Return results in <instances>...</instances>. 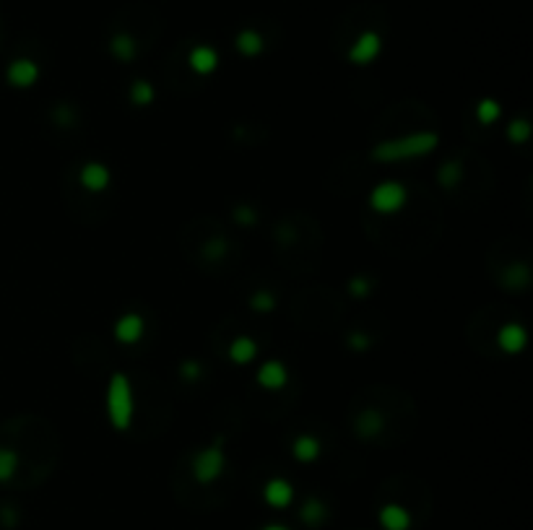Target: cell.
<instances>
[{
  "mask_svg": "<svg viewBox=\"0 0 533 530\" xmlns=\"http://www.w3.org/2000/svg\"><path fill=\"white\" fill-rule=\"evenodd\" d=\"M380 522H383V528L385 530H409V525H411V515L406 512L404 507L387 505V507H383V512H380Z\"/></svg>",
  "mask_w": 533,
  "mask_h": 530,
  "instance_id": "7c38bea8",
  "label": "cell"
},
{
  "mask_svg": "<svg viewBox=\"0 0 533 530\" xmlns=\"http://www.w3.org/2000/svg\"><path fill=\"white\" fill-rule=\"evenodd\" d=\"M292 453H294V458H297L300 463H312L320 455L318 439H312V437H297V442H294Z\"/></svg>",
  "mask_w": 533,
  "mask_h": 530,
  "instance_id": "2e32d148",
  "label": "cell"
},
{
  "mask_svg": "<svg viewBox=\"0 0 533 530\" xmlns=\"http://www.w3.org/2000/svg\"><path fill=\"white\" fill-rule=\"evenodd\" d=\"M458 174H461V169H458V164L456 162H447L442 169H439V182L445 185V188H453L458 182Z\"/></svg>",
  "mask_w": 533,
  "mask_h": 530,
  "instance_id": "603a6c76",
  "label": "cell"
},
{
  "mask_svg": "<svg viewBox=\"0 0 533 530\" xmlns=\"http://www.w3.org/2000/svg\"><path fill=\"white\" fill-rule=\"evenodd\" d=\"M55 117H60V120H58V125H70V122H73V115H70L65 107H60V110L55 112Z\"/></svg>",
  "mask_w": 533,
  "mask_h": 530,
  "instance_id": "4dcf8cb0",
  "label": "cell"
},
{
  "mask_svg": "<svg viewBox=\"0 0 533 530\" xmlns=\"http://www.w3.org/2000/svg\"><path fill=\"white\" fill-rule=\"evenodd\" d=\"M143 330H146V323H143V317L136 315V312H130V315H122L117 320V325H115V338L120 343H138L143 338Z\"/></svg>",
  "mask_w": 533,
  "mask_h": 530,
  "instance_id": "8992f818",
  "label": "cell"
},
{
  "mask_svg": "<svg viewBox=\"0 0 533 530\" xmlns=\"http://www.w3.org/2000/svg\"><path fill=\"white\" fill-rule=\"evenodd\" d=\"M130 99H133V104H151L154 102V89H151V84H146V81H136L133 84V89H130Z\"/></svg>",
  "mask_w": 533,
  "mask_h": 530,
  "instance_id": "d6986e66",
  "label": "cell"
},
{
  "mask_svg": "<svg viewBox=\"0 0 533 530\" xmlns=\"http://www.w3.org/2000/svg\"><path fill=\"white\" fill-rule=\"evenodd\" d=\"M3 520H6V525H13L16 522V512L13 510H3Z\"/></svg>",
  "mask_w": 533,
  "mask_h": 530,
  "instance_id": "1f68e13d",
  "label": "cell"
},
{
  "mask_svg": "<svg viewBox=\"0 0 533 530\" xmlns=\"http://www.w3.org/2000/svg\"><path fill=\"white\" fill-rule=\"evenodd\" d=\"M406 198H409V190L401 182H380L370 193V205L378 214H396L406 205Z\"/></svg>",
  "mask_w": 533,
  "mask_h": 530,
  "instance_id": "3957f363",
  "label": "cell"
},
{
  "mask_svg": "<svg viewBox=\"0 0 533 530\" xmlns=\"http://www.w3.org/2000/svg\"><path fill=\"white\" fill-rule=\"evenodd\" d=\"M349 343H352L354 351H367L370 349V338H364V335H352Z\"/></svg>",
  "mask_w": 533,
  "mask_h": 530,
  "instance_id": "f1b7e54d",
  "label": "cell"
},
{
  "mask_svg": "<svg viewBox=\"0 0 533 530\" xmlns=\"http://www.w3.org/2000/svg\"><path fill=\"white\" fill-rule=\"evenodd\" d=\"M234 219H237V221H242L245 226H252V224H255V214L250 211L248 205H242V208H237V211H234Z\"/></svg>",
  "mask_w": 533,
  "mask_h": 530,
  "instance_id": "83f0119b",
  "label": "cell"
},
{
  "mask_svg": "<svg viewBox=\"0 0 533 530\" xmlns=\"http://www.w3.org/2000/svg\"><path fill=\"white\" fill-rule=\"evenodd\" d=\"M180 377H182V380H188V382L198 380V377H200V364H198V361H185V364L180 367Z\"/></svg>",
  "mask_w": 533,
  "mask_h": 530,
  "instance_id": "484cf974",
  "label": "cell"
},
{
  "mask_svg": "<svg viewBox=\"0 0 533 530\" xmlns=\"http://www.w3.org/2000/svg\"><path fill=\"white\" fill-rule=\"evenodd\" d=\"M528 130H531V128H528V122H525V120H515L508 128V133H510V138H513L515 143H525V141H528Z\"/></svg>",
  "mask_w": 533,
  "mask_h": 530,
  "instance_id": "d4e9b609",
  "label": "cell"
},
{
  "mask_svg": "<svg viewBox=\"0 0 533 530\" xmlns=\"http://www.w3.org/2000/svg\"><path fill=\"white\" fill-rule=\"evenodd\" d=\"M255 354H258V346H255V341H250V338H234V343L229 346V359L234 361V364H248V361L255 359Z\"/></svg>",
  "mask_w": 533,
  "mask_h": 530,
  "instance_id": "5bb4252c",
  "label": "cell"
},
{
  "mask_svg": "<svg viewBox=\"0 0 533 530\" xmlns=\"http://www.w3.org/2000/svg\"><path fill=\"white\" fill-rule=\"evenodd\" d=\"M497 341H499V349L502 351H508V354H518V351H523L525 341H528V335H525V330L518 323H510V325H502V330H499L497 335Z\"/></svg>",
  "mask_w": 533,
  "mask_h": 530,
  "instance_id": "9c48e42d",
  "label": "cell"
},
{
  "mask_svg": "<svg viewBox=\"0 0 533 530\" xmlns=\"http://www.w3.org/2000/svg\"><path fill=\"white\" fill-rule=\"evenodd\" d=\"M380 52V37L375 32H364L359 34V39L354 42V47L349 50V60L357 63V65H364V63H372L378 58Z\"/></svg>",
  "mask_w": 533,
  "mask_h": 530,
  "instance_id": "5b68a950",
  "label": "cell"
},
{
  "mask_svg": "<svg viewBox=\"0 0 533 530\" xmlns=\"http://www.w3.org/2000/svg\"><path fill=\"white\" fill-rule=\"evenodd\" d=\"M380 429H383V416H380L378 411H364L357 419V434L364 437V439L380 434Z\"/></svg>",
  "mask_w": 533,
  "mask_h": 530,
  "instance_id": "9a60e30c",
  "label": "cell"
},
{
  "mask_svg": "<svg viewBox=\"0 0 533 530\" xmlns=\"http://www.w3.org/2000/svg\"><path fill=\"white\" fill-rule=\"evenodd\" d=\"M107 413H110V424L117 432H125L133 421V387H130L128 377L117 372L110 380V390H107Z\"/></svg>",
  "mask_w": 533,
  "mask_h": 530,
  "instance_id": "7a4b0ae2",
  "label": "cell"
},
{
  "mask_svg": "<svg viewBox=\"0 0 533 530\" xmlns=\"http://www.w3.org/2000/svg\"><path fill=\"white\" fill-rule=\"evenodd\" d=\"M18 458L11 450H0V481H8L16 473Z\"/></svg>",
  "mask_w": 533,
  "mask_h": 530,
  "instance_id": "ffe728a7",
  "label": "cell"
},
{
  "mask_svg": "<svg viewBox=\"0 0 533 530\" xmlns=\"http://www.w3.org/2000/svg\"><path fill=\"white\" fill-rule=\"evenodd\" d=\"M476 115L482 122H494L499 117V104L494 99H482L479 107H476Z\"/></svg>",
  "mask_w": 533,
  "mask_h": 530,
  "instance_id": "44dd1931",
  "label": "cell"
},
{
  "mask_svg": "<svg viewBox=\"0 0 533 530\" xmlns=\"http://www.w3.org/2000/svg\"><path fill=\"white\" fill-rule=\"evenodd\" d=\"M286 380H289V375H286V367L281 361H266L258 369V382L266 390H281L286 385Z\"/></svg>",
  "mask_w": 533,
  "mask_h": 530,
  "instance_id": "ba28073f",
  "label": "cell"
},
{
  "mask_svg": "<svg viewBox=\"0 0 533 530\" xmlns=\"http://www.w3.org/2000/svg\"><path fill=\"white\" fill-rule=\"evenodd\" d=\"M224 242H208V247H206V255L208 257H219V255H224Z\"/></svg>",
  "mask_w": 533,
  "mask_h": 530,
  "instance_id": "f546056e",
  "label": "cell"
},
{
  "mask_svg": "<svg viewBox=\"0 0 533 530\" xmlns=\"http://www.w3.org/2000/svg\"><path fill=\"white\" fill-rule=\"evenodd\" d=\"M323 517H326V505L318 502V499H310L307 505L302 507V520L307 525H318V522H323Z\"/></svg>",
  "mask_w": 533,
  "mask_h": 530,
  "instance_id": "ac0fdd59",
  "label": "cell"
},
{
  "mask_svg": "<svg viewBox=\"0 0 533 530\" xmlns=\"http://www.w3.org/2000/svg\"><path fill=\"white\" fill-rule=\"evenodd\" d=\"M110 47L122 63H130L133 60V55H136V42H133V37H128V34H117L115 39H112Z\"/></svg>",
  "mask_w": 533,
  "mask_h": 530,
  "instance_id": "e0dca14e",
  "label": "cell"
},
{
  "mask_svg": "<svg viewBox=\"0 0 533 530\" xmlns=\"http://www.w3.org/2000/svg\"><path fill=\"white\" fill-rule=\"evenodd\" d=\"M81 185L91 193H102L107 185H110V169L99 162H89L84 164V169H81Z\"/></svg>",
  "mask_w": 533,
  "mask_h": 530,
  "instance_id": "52a82bcc",
  "label": "cell"
},
{
  "mask_svg": "<svg viewBox=\"0 0 533 530\" xmlns=\"http://www.w3.org/2000/svg\"><path fill=\"white\" fill-rule=\"evenodd\" d=\"M237 44H240V50L245 52V55H258V52L263 50V42H260V37L252 34V32H245V34H240Z\"/></svg>",
  "mask_w": 533,
  "mask_h": 530,
  "instance_id": "7402d4cb",
  "label": "cell"
},
{
  "mask_svg": "<svg viewBox=\"0 0 533 530\" xmlns=\"http://www.w3.org/2000/svg\"><path fill=\"white\" fill-rule=\"evenodd\" d=\"M216 63H219V58H216V52L211 50V47H195V50L190 52V65H193V70L200 73V76L211 73V70L216 68Z\"/></svg>",
  "mask_w": 533,
  "mask_h": 530,
  "instance_id": "4fadbf2b",
  "label": "cell"
},
{
  "mask_svg": "<svg viewBox=\"0 0 533 530\" xmlns=\"http://www.w3.org/2000/svg\"><path fill=\"white\" fill-rule=\"evenodd\" d=\"M439 143L437 133H411L404 138H390V141H380L372 148V159L375 162H404V159H419L427 156L430 151H435Z\"/></svg>",
  "mask_w": 533,
  "mask_h": 530,
  "instance_id": "6da1fadb",
  "label": "cell"
},
{
  "mask_svg": "<svg viewBox=\"0 0 533 530\" xmlns=\"http://www.w3.org/2000/svg\"><path fill=\"white\" fill-rule=\"evenodd\" d=\"M224 470V453H221V439H216L214 447H208L203 453L195 455L193 460V473H195V481L200 484H211L221 476Z\"/></svg>",
  "mask_w": 533,
  "mask_h": 530,
  "instance_id": "277c9868",
  "label": "cell"
},
{
  "mask_svg": "<svg viewBox=\"0 0 533 530\" xmlns=\"http://www.w3.org/2000/svg\"><path fill=\"white\" fill-rule=\"evenodd\" d=\"M349 291H352L354 297H364V294L370 291V278H354Z\"/></svg>",
  "mask_w": 533,
  "mask_h": 530,
  "instance_id": "4316f807",
  "label": "cell"
},
{
  "mask_svg": "<svg viewBox=\"0 0 533 530\" xmlns=\"http://www.w3.org/2000/svg\"><path fill=\"white\" fill-rule=\"evenodd\" d=\"M263 496H266V502L271 507H286L289 502H292V486L286 484L284 479H274V481H268L266 484V491H263Z\"/></svg>",
  "mask_w": 533,
  "mask_h": 530,
  "instance_id": "30bf717a",
  "label": "cell"
},
{
  "mask_svg": "<svg viewBox=\"0 0 533 530\" xmlns=\"http://www.w3.org/2000/svg\"><path fill=\"white\" fill-rule=\"evenodd\" d=\"M263 530H289V528H284V525H268V528Z\"/></svg>",
  "mask_w": 533,
  "mask_h": 530,
  "instance_id": "d6a6232c",
  "label": "cell"
},
{
  "mask_svg": "<svg viewBox=\"0 0 533 530\" xmlns=\"http://www.w3.org/2000/svg\"><path fill=\"white\" fill-rule=\"evenodd\" d=\"M39 76V68H37L32 60H16L13 65L8 68V81L13 86H32Z\"/></svg>",
  "mask_w": 533,
  "mask_h": 530,
  "instance_id": "8fae6325",
  "label": "cell"
},
{
  "mask_svg": "<svg viewBox=\"0 0 533 530\" xmlns=\"http://www.w3.org/2000/svg\"><path fill=\"white\" fill-rule=\"evenodd\" d=\"M250 304H252L255 312H271V309H274V297L266 294V291H258V294L250 299Z\"/></svg>",
  "mask_w": 533,
  "mask_h": 530,
  "instance_id": "cb8c5ba5",
  "label": "cell"
}]
</instances>
